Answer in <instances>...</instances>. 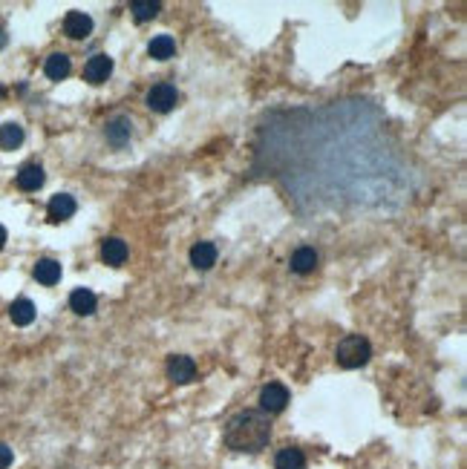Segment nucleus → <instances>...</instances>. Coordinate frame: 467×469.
<instances>
[{
  "label": "nucleus",
  "instance_id": "nucleus-3",
  "mask_svg": "<svg viewBox=\"0 0 467 469\" xmlns=\"http://www.w3.org/2000/svg\"><path fill=\"white\" fill-rule=\"evenodd\" d=\"M260 406L266 415H277L289 406V389L283 383H268L263 392H260Z\"/></svg>",
  "mask_w": 467,
  "mask_h": 469
},
{
  "label": "nucleus",
  "instance_id": "nucleus-4",
  "mask_svg": "<svg viewBox=\"0 0 467 469\" xmlns=\"http://www.w3.org/2000/svg\"><path fill=\"white\" fill-rule=\"evenodd\" d=\"M179 101V92L173 84H156L150 92H148V107L156 110V112H171Z\"/></svg>",
  "mask_w": 467,
  "mask_h": 469
},
{
  "label": "nucleus",
  "instance_id": "nucleus-13",
  "mask_svg": "<svg viewBox=\"0 0 467 469\" xmlns=\"http://www.w3.org/2000/svg\"><path fill=\"white\" fill-rule=\"evenodd\" d=\"M292 271L294 274H312L315 268H317V251L315 248H306V245H303V248H297L294 253H292Z\"/></svg>",
  "mask_w": 467,
  "mask_h": 469
},
{
  "label": "nucleus",
  "instance_id": "nucleus-6",
  "mask_svg": "<svg viewBox=\"0 0 467 469\" xmlns=\"http://www.w3.org/2000/svg\"><path fill=\"white\" fill-rule=\"evenodd\" d=\"M64 32H66V38H73V40H84L92 32V17L84 15V12H69L64 17Z\"/></svg>",
  "mask_w": 467,
  "mask_h": 469
},
{
  "label": "nucleus",
  "instance_id": "nucleus-19",
  "mask_svg": "<svg viewBox=\"0 0 467 469\" xmlns=\"http://www.w3.org/2000/svg\"><path fill=\"white\" fill-rule=\"evenodd\" d=\"M35 279L41 285H55L61 279V265L55 260H38L35 265Z\"/></svg>",
  "mask_w": 467,
  "mask_h": 469
},
{
  "label": "nucleus",
  "instance_id": "nucleus-11",
  "mask_svg": "<svg viewBox=\"0 0 467 469\" xmlns=\"http://www.w3.org/2000/svg\"><path fill=\"white\" fill-rule=\"evenodd\" d=\"M101 260L107 262V265H113V268H119V265H124V260H127V242L124 239H104V245H101Z\"/></svg>",
  "mask_w": 467,
  "mask_h": 469
},
{
  "label": "nucleus",
  "instance_id": "nucleus-18",
  "mask_svg": "<svg viewBox=\"0 0 467 469\" xmlns=\"http://www.w3.org/2000/svg\"><path fill=\"white\" fill-rule=\"evenodd\" d=\"M306 466V455H303L297 447H286L277 452V461H274V469H303Z\"/></svg>",
  "mask_w": 467,
  "mask_h": 469
},
{
  "label": "nucleus",
  "instance_id": "nucleus-5",
  "mask_svg": "<svg viewBox=\"0 0 467 469\" xmlns=\"http://www.w3.org/2000/svg\"><path fill=\"white\" fill-rule=\"evenodd\" d=\"M168 378L179 386H188L196 380V363L191 357H185V355H173L168 360Z\"/></svg>",
  "mask_w": 467,
  "mask_h": 469
},
{
  "label": "nucleus",
  "instance_id": "nucleus-8",
  "mask_svg": "<svg viewBox=\"0 0 467 469\" xmlns=\"http://www.w3.org/2000/svg\"><path fill=\"white\" fill-rule=\"evenodd\" d=\"M191 265L196 271H208L217 265V245L214 242H196L191 248Z\"/></svg>",
  "mask_w": 467,
  "mask_h": 469
},
{
  "label": "nucleus",
  "instance_id": "nucleus-10",
  "mask_svg": "<svg viewBox=\"0 0 467 469\" xmlns=\"http://www.w3.org/2000/svg\"><path fill=\"white\" fill-rule=\"evenodd\" d=\"M130 133H133L130 119H124V115H115V119L107 124V142L113 147H124L130 142Z\"/></svg>",
  "mask_w": 467,
  "mask_h": 469
},
{
  "label": "nucleus",
  "instance_id": "nucleus-9",
  "mask_svg": "<svg viewBox=\"0 0 467 469\" xmlns=\"http://www.w3.org/2000/svg\"><path fill=\"white\" fill-rule=\"evenodd\" d=\"M46 214H50V222H64L76 214V199L69 193H58L50 199V207H46Z\"/></svg>",
  "mask_w": 467,
  "mask_h": 469
},
{
  "label": "nucleus",
  "instance_id": "nucleus-22",
  "mask_svg": "<svg viewBox=\"0 0 467 469\" xmlns=\"http://www.w3.org/2000/svg\"><path fill=\"white\" fill-rule=\"evenodd\" d=\"M12 449L6 447V443H0V469H6V466H12Z\"/></svg>",
  "mask_w": 467,
  "mask_h": 469
},
{
  "label": "nucleus",
  "instance_id": "nucleus-23",
  "mask_svg": "<svg viewBox=\"0 0 467 469\" xmlns=\"http://www.w3.org/2000/svg\"><path fill=\"white\" fill-rule=\"evenodd\" d=\"M3 245H6V228L0 225V248H3Z\"/></svg>",
  "mask_w": 467,
  "mask_h": 469
},
{
  "label": "nucleus",
  "instance_id": "nucleus-15",
  "mask_svg": "<svg viewBox=\"0 0 467 469\" xmlns=\"http://www.w3.org/2000/svg\"><path fill=\"white\" fill-rule=\"evenodd\" d=\"M35 302L32 299H27V297H20V299H15L12 306H9V317H12V322L15 325H29L32 320H35Z\"/></svg>",
  "mask_w": 467,
  "mask_h": 469
},
{
  "label": "nucleus",
  "instance_id": "nucleus-17",
  "mask_svg": "<svg viewBox=\"0 0 467 469\" xmlns=\"http://www.w3.org/2000/svg\"><path fill=\"white\" fill-rule=\"evenodd\" d=\"M148 52H150V58H156V61H168V58H173V52H176V40H173L171 35H156V38L150 40V46H148Z\"/></svg>",
  "mask_w": 467,
  "mask_h": 469
},
{
  "label": "nucleus",
  "instance_id": "nucleus-21",
  "mask_svg": "<svg viewBox=\"0 0 467 469\" xmlns=\"http://www.w3.org/2000/svg\"><path fill=\"white\" fill-rule=\"evenodd\" d=\"M159 9H161L159 0H133V3H130V12H133V17H136L138 23L153 20V17L159 15Z\"/></svg>",
  "mask_w": 467,
  "mask_h": 469
},
{
  "label": "nucleus",
  "instance_id": "nucleus-20",
  "mask_svg": "<svg viewBox=\"0 0 467 469\" xmlns=\"http://www.w3.org/2000/svg\"><path fill=\"white\" fill-rule=\"evenodd\" d=\"M23 144V127L20 124H0V150H17Z\"/></svg>",
  "mask_w": 467,
  "mask_h": 469
},
{
  "label": "nucleus",
  "instance_id": "nucleus-24",
  "mask_svg": "<svg viewBox=\"0 0 467 469\" xmlns=\"http://www.w3.org/2000/svg\"><path fill=\"white\" fill-rule=\"evenodd\" d=\"M3 46H6V32L0 29V50H3Z\"/></svg>",
  "mask_w": 467,
  "mask_h": 469
},
{
  "label": "nucleus",
  "instance_id": "nucleus-1",
  "mask_svg": "<svg viewBox=\"0 0 467 469\" xmlns=\"http://www.w3.org/2000/svg\"><path fill=\"white\" fill-rule=\"evenodd\" d=\"M271 438L266 412H240L225 426V447L234 452H260Z\"/></svg>",
  "mask_w": 467,
  "mask_h": 469
},
{
  "label": "nucleus",
  "instance_id": "nucleus-7",
  "mask_svg": "<svg viewBox=\"0 0 467 469\" xmlns=\"http://www.w3.org/2000/svg\"><path fill=\"white\" fill-rule=\"evenodd\" d=\"M110 73H113V58H107V55H92L84 66V78L89 84H104L110 78Z\"/></svg>",
  "mask_w": 467,
  "mask_h": 469
},
{
  "label": "nucleus",
  "instance_id": "nucleus-14",
  "mask_svg": "<svg viewBox=\"0 0 467 469\" xmlns=\"http://www.w3.org/2000/svg\"><path fill=\"white\" fill-rule=\"evenodd\" d=\"M43 168L41 164H23L20 173H17V187L20 191H38V187L43 184Z\"/></svg>",
  "mask_w": 467,
  "mask_h": 469
},
{
  "label": "nucleus",
  "instance_id": "nucleus-16",
  "mask_svg": "<svg viewBox=\"0 0 467 469\" xmlns=\"http://www.w3.org/2000/svg\"><path fill=\"white\" fill-rule=\"evenodd\" d=\"M69 69H73V64H69V58L64 52L50 55V58H46V64H43V73L50 75L52 81H64L69 75Z\"/></svg>",
  "mask_w": 467,
  "mask_h": 469
},
{
  "label": "nucleus",
  "instance_id": "nucleus-2",
  "mask_svg": "<svg viewBox=\"0 0 467 469\" xmlns=\"http://www.w3.org/2000/svg\"><path fill=\"white\" fill-rule=\"evenodd\" d=\"M335 357H338V366H343V368H361L372 357V345L361 334H349V337H343L338 343Z\"/></svg>",
  "mask_w": 467,
  "mask_h": 469
},
{
  "label": "nucleus",
  "instance_id": "nucleus-12",
  "mask_svg": "<svg viewBox=\"0 0 467 469\" xmlns=\"http://www.w3.org/2000/svg\"><path fill=\"white\" fill-rule=\"evenodd\" d=\"M69 308H73L78 317H89L92 311H96V294H92L89 288H76L73 294H69Z\"/></svg>",
  "mask_w": 467,
  "mask_h": 469
}]
</instances>
